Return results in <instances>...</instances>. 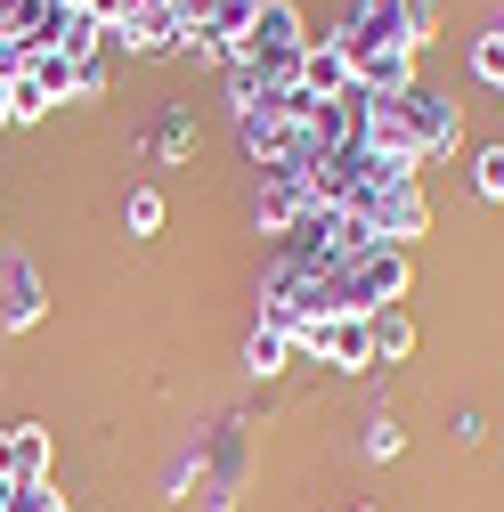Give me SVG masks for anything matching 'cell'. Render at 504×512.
I'll use <instances>...</instances> for the list:
<instances>
[{
	"label": "cell",
	"mask_w": 504,
	"mask_h": 512,
	"mask_svg": "<svg viewBox=\"0 0 504 512\" xmlns=\"http://www.w3.org/2000/svg\"><path fill=\"white\" fill-rule=\"evenodd\" d=\"M456 139H464V114H456V98H439V90L366 98V147L407 163V171L431 163V155H456Z\"/></svg>",
	"instance_id": "6da1fadb"
},
{
	"label": "cell",
	"mask_w": 504,
	"mask_h": 512,
	"mask_svg": "<svg viewBox=\"0 0 504 512\" xmlns=\"http://www.w3.org/2000/svg\"><path fill=\"white\" fill-rule=\"evenodd\" d=\"M301 57H309V25H301V9H293V0H261V17H252V33L228 49V66L261 74L269 90H293V82H301Z\"/></svg>",
	"instance_id": "7a4b0ae2"
},
{
	"label": "cell",
	"mask_w": 504,
	"mask_h": 512,
	"mask_svg": "<svg viewBox=\"0 0 504 512\" xmlns=\"http://www.w3.org/2000/svg\"><path fill=\"white\" fill-rule=\"evenodd\" d=\"M309 358H326V366H342V374H374L383 358H374V317H350V309H334V317H309V326L293 334Z\"/></svg>",
	"instance_id": "3957f363"
},
{
	"label": "cell",
	"mask_w": 504,
	"mask_h": 512,
	"mask_svg": "<svg viewBox=\"0 0 504 512\" xmlns=\"http://www.w3.org/2000/svg\"><path fill=\"white\" fill-rule=\"evenodd\" d=\"M41 317V269L25 261V252H0V326L25 334Z\"/></svg>",
	"instance_id": "277c9868"
},
{
	"label": "cell",
	"mask_w": 504,
	"mask_h": 512,
	"mask_svg": "<svg viewBox=\"0 0 504 512\" xmlns=\"http://www.w3.org/2000/svg\"><path fill=\"white\" fill-rule=\"evenodd\" d=\"M33 480H49V431L17 423V431H0V488H33Z\"/></svg>",
	"instance_id": "5b68a950"
},
{
	"label": "cell",
	"mask_w": 504,
	"mask_h": 512,
	"mask_svg": "<svg viewBox=\"0 0 504 512\" xmlns=\"http://www.w3.org/2000/svg\"><path fill=\"white\" fill-rule=\"evenodd\" d=\"M366 228L383 236V244H415V236L431 228V204H423V187H415V179H399L391 196L374 204V220H366Z\"/></svg>",
	"instance_id": "8992f818"
},
{
	"label": "cell",
	"mask_w": 504,
	"mask_h": 512,
	"mask_svg": "<svg viewBox=\"0 0 504 512\" xmlns=\"http://www.w3.org/2000/svg\"><path fill=\"white\" fill-rule=\"evenodd\" d=\"M309 204H318V196H309V179H293V171H269L261 179V236H285Z\"/></svg>",
	"instance_id": "52a82bcc"
},
{
	"label": "cell",
	"mask_w": 504,
	"mask_h": 512,
	"mask_svg": "<svg viewBox=\"0 0 504 512\" xmlns=\"http://www.w3.org/2000/svg\"><path fill=\"white\" fill-rule=\"evenodd\" d=\"M301 90H309V98H350V90H358L342 41H309V57H301Z\"/></svg>",
	"instance_id": "ba28073f"
},
{
	"label": "cell",
	"mask_w": 504,
	"mask_h": 512,
	"mask_svg": "<svg viewBox=\"0 0 504 512\" xmlns=\"http://www.w3.org/2000/svg\"><path fill=\"white\" fill-rule=\"evenodd\" d=\"M236 480H244V423H220V439H212V512H228L236 504Z\"/></svg>",
	"instance_id": "9c48e42d"
},
{
	"label": "cell",
	"mask_w": 504,
	"mask_h": 512,
	"mask_svg": "<svg viewBox=\"0 0 504 512\" xmlns=\"http://www.w3.org/2000/svg\"><path fill=\"white\" fill-rule=\"evenodd\" d=\"M407 350H415V317L383 309V317H374V358H383V366H399Z\"/></svg>",
	"instance_id": "30bf717a"
},
{
	"label": "cell",
	"mask_w": 504,
	"mask_h": 512,
	"mask_svg": "<svg viewBox=\"0 0 504 512\" xmlns=\"http://www.w3.org/2000/svg\"><path fill=\"white\" fill-rule=\"evenodd\" d=\"M0 90H9V122H41V114H49V90H41L25 66H17V74H0Z\"/></svg>",
	"instance_id": "8fae6325"
},
{
	"label": "cell",
	"mask_w": 504,
	"mask_h": 512,
	"mask_svg": "<svg viewBox=\"0 0 504 512\" xmlns=\"http://www.w3.org/2000/svg\"><path fill=\"white\" fill-rule=\"evenodd\" d=\"M252 17H261V0H212V17H204V25H212L228 49H236V41L252 33Z\"/></svg>",
	"instance_id": "7c38bea8"
},
{
	"label": "cell",
	"mask_w": 504,
	"mask_h": 512,
	"mask_svg": "<svg viewBox=\"0 0 504 512\" xmlns=\"http://www.w3.org/2000/svg\"><path fill=\"white\" fill-rule=\"evenodd\" d=\"M285 350H293V334H277V326H252L244 366H252V374H277V366H285Z\"/></svg>",
	"instance_id": "4fadbf2b"
},
{
	"label": "cell",
	"mask_w": 504,
	"mask_h": 512,
	"mask_svg": "<svg viewBox=\"0 0 504 512\" xmlns=\"http://www.w3.org/2000/svg\"><path fill=\"white\" fill-rule=\"evenodd\" d=\"M472 74H480V82H496V90H504V25H488V33H480V41H472Z\"/></svg>",
	"instance_id": "5bb4252c"
},
{
	"label": "cell",
	"mask_w": 504,
	"mask_h": 512,
	"mask_svg": "<svg viewBox=\"0 0 504 512\" xmlns=\"http://www.w3.org/2000/svg\"><path fill=\"white\" fill-rule=\"evenodd\" d=\"M163 228V187H131V236H155Z\"/></svg>",
	"instance_id": "9a60e30c"
},
{
	"label": "cell",
	"mask_w": 504,
	"mask_h": 512,
	"mask_svg": "<svg viewBox=\"0 0 504 512\" xmlns=\"http://www.w3.org/2000/svg\"><path fill=\"white\" fill-rule=\"evenodd\" d=\"M399 447H407V431H399L391 415H374V423H366V456H374V464H391Z\"/></svg>",
	"instance_id": "2e32d148"
},
{
	"label": "cell",
	"mask_w": 504,
	"mask_h": 512,
	"mask_svg": "<svg viewBox=\"0 0 504 512\" xmlns=\"http://www.w3.org/2000/svg\"><path fill=\"white\" fill-rule=\"evenodd\" d=\"M472 179H480V196H488V204H504V147H480Z\"/></svg>",
	"instance_id": "e0dca14e"
},
{
	"label": "cell",
	"mask_w": 504,
	"mask_h": 512,
	"mask_svg": "<svg viewBox=\"0 0 504 512\" xmlns=\"http://www.w3.org/2000/svg\"><path fill=\"white\" fill-rule=\"evenodd\" d=\"M0 512H57V496H49V480H33V488H0Z\"/></svg>",
	"instance_id": "ac0fdd59"
},
{
	"label": "cell",
	"mask_w": 504,
	"mask_h": 512,
	"mask_svg": "<svg viewBox=\"0 0 504 512\" xmlns=\"http://www.w3.org/2000/svg\"><path fill=\"white\" fill-rule=\"evenodd\" d=\"M187 147H196V131H187V114H171L163 131H155V155H163V163H179Z\"/></svg>",
	"instance_id": "d6986e66"
},
{
	"label": "cell",
	"mask_w": 504,
	"mask_h": 512,
	"mask_svg": "<svg viewBox=\"0 0 504 512\" xmlns=\"http://www.w3.org/2000/svg\"><path fill=\"white\" fill-rule=\"evenodd\" d=\"M439 33V0H407V49H423Z\"/></svg>",
	"instance_id": "ffe728a7"
},
{
	"label": "cell",
	"mask_w": 504,
	"mask_h": 512,
	"mask_svg": "<svg viewBox=\"0 0 504 512\" xmlns=\"http://www.w3.org/2000/svg\"><path fill=\"white\" fill-rule=\"evenodd\" d=\"M106 90V57H82V66H74V98H98Z\"/></svg>",
	"instance_id": "44dd1931"
},
{
	"label": "cell",
	"mask_w": 504,
	"mask_h": 512,
	"mask_svg": "<svg viewBox=\"0 0 504 512\" xmlns=\"http://www.w3.org/2000/svg\"><path fill=\"white\" fill-rule=\"evenodd\" d=\"M0 122H9V90H0Z\"/></svg>",
	"instance_id": "7402d4cb"
},
{
	"label": "cell",
	"mask_w": 504,
	"mask_h": 512,
	"mask_svg": "<svg viewBox=\"0 0 504 512\" xmlns=\"http://www.w3.org/2000/svg\"><path fill=\"white\" fill-rule=\"evenodd\" d=\"M57 512H66V504H57Z\"/></svg>",
	"instance_id": "603a6c76"
},
{
	"label": "cell",
	"mask_w": 504,
	"mask_h": 512,
	"mask_svg": "<svg viewBox=\"0 0 504 512\" xmlns=\"http://www.w3.org/2000/svg\"><path fill=\"white\" fill-rule=\"evenodd\" d=\"M366 512H374V504H366Z\"/></svg>",
	"instance_id": "cb8c5ba5"
}]
</instances>
